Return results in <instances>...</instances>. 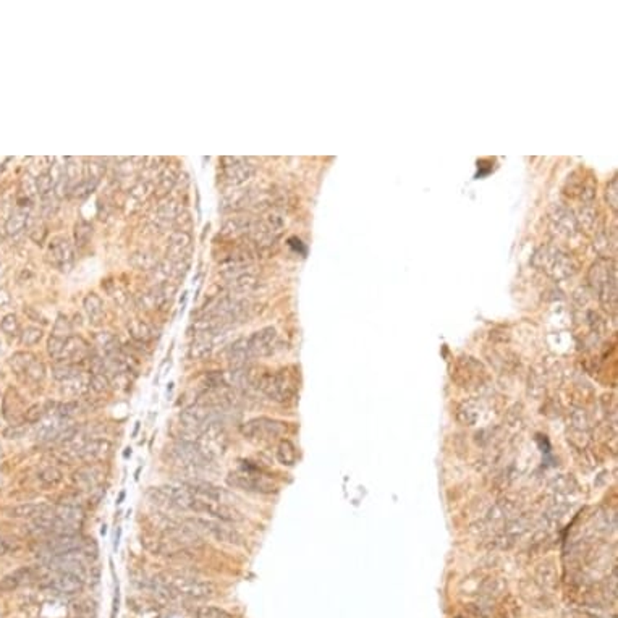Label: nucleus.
I'll use <instances>...</instances> for the list:
<instances>
[{
    "mask_svg": "<svg viewBox=\"0 0 618 618\" xmlns=\"http://www.w3.org/2000/svg\"><path fill=\"white\" fill-rule=\"evenodd\" d=\"M52 335L62 337V339H69V337H71V324L69 319L62 316V314L57 317V321H55Z\"/></svg>",
    "mask_w": 618,
    "mask_h": 618,
    "instance_id": "nucleus-46",
    "label": "nucleus"
},
{
    "mask_svg": "<svg viewBox=\"0 0 618 618\" xmlns=\"http://www.w3.org/2000/svg\"><path fill=\"white\" fill-rule=\"evenodd\" d=\"M49 510H52V507L47 503H21L10 508L7 515L15 520H33L39 515L47 513Z\"/></svg>",
    "mask_w": 618,
    "mask_h": 618,
    "instance_id": "nucleus-21",
    "label": "nucleus"
},
{
    "mask_svg": "<svg viewBox=\"0 0 618 618\" xmlns=\"http://www.w3.org/2000/svg\"><path fill=\"white\" fill-rule=\"evenodd\" d=\"M26 432V428L21 424H12L8 426L7 429L4 431V437L5 439H20V437H23Z\"/></svg>",
    "mask_w": 618,
    "mask_h": 618,
    "instance_id": "nucleus-48",
    "label": "nucleus"
},
{
    "mask_svg": "<svg viewBox=\"0 0 618 618\" xmlns=\"http://www.w3.org/2000/svg\"><path fill=\"white\" fill-rule=\"evenodd\" d=\"M33 578H35V573H33L30 566H23V569L8 573L7 576L0 580V593H12L15 589H18L21 584L33 580Z\"/></svg>",
    "mask_w": 618,
    "mask_h": 618,
    "instance_id": "nucleus-19",
    "label": "nucleus"
},
{
    "mask_svg": "<svg viewBox=\"0 0 618 618\" xmlns=\"http://www.w3.org/2000/svg\"><path fill=\"white\" fill-rule=\"evenodd\" d=\"M88 356H89V345H88V342L84 340V339H81V337L71 335L65 342L64 355H62L60 361L78 363V361H83V359H86Z\"/></svg>",
    "mask_w": 618,
    "mask_h": 618,
    "instance_id": "nucleus-16",
    "label": "nucleus"
},
{
    "mask_svg": "<svg viewBox=\"0 0 618 618\" xmlns=\"http://www.w3.org/2000/svg\"><path fill=\"white\" fill-rule=\"evenodd\" d=\"M84 547H86V541H83L80 535L52 536L44 544V552L39 555H64Z\"/></svg>",
    "mask_w": 618,
    "mask_h": 618,
    "instance_id": "nucleus-14",
    "label": "nucleus"
},
{
    "mask_svg": "<svg viewBox=\"0 0 618 618\" xmlns=\"http://www.w3.org/2000/svg\"><path fill=\"white\" fill-rule=\"evenodd\" d=\"M35 358L36 356L33 355V353L20 351V353H15V355L12 356V359H10V364H12V368L16 373V375H21V374H25L28 364H30Z\"/></svg>",
    "mask_w": 618,
    "mask_h": 618,
    "instance_id": "nucleus-36",
    "label": "nucleus"
},
{
    "mask_svg": "<svg viewBox=\"0 0 618 618\" xmlns=\"http://www.w3.org/2000/svg\"><path fill=\"white\" fill-rule=\"evenodd\" d=\"M65 342H66V339H62V337H55V335L49 337L47 353H49L50 358L55 359V361H60L62 359V355H64Z\"/></svg>",
    "mask_w": 618,
    "mask_h": 618,
    "instance_id": "nucleus-41",
    "label": "nucleus"
},
{
    "mask_svg": "<svg viewBox=\"0 0 618 618\" xmlns=\"http://www.w3.org/2000/svg\"><path fill=\"white\" fill-rule=\"evenodd\" d=\"M12 549H15V547L8 542V539H5L2 535H0V557L12 552Z\"/></svg>",
    "mask_w": 618,
    "mask_h": 618,
    "instance_id": "nucleus-50",
    "label": "nucleus"
},
{
    "mask_svg": "<svg viewBox=\"0 0 618 618\" xmlns=\"http://www.w3.org/2000/svg\"><path fill=\"white\" fill-rule=\"evenodd\" d=\"M64 385H65L64 387L65 393H70V395H73V397H78V395H83V393L89 389V380L84 382L80 375V378H75L69 382H64Z\"/></svg>",
    "mask_w": 618,
    "mask_h": 618,
    "instance_id": "nucleus-44",
    "label": "nucleus"
},
{
    "mask_svg": "<svg viewBox=\"0 0 618 618\" xmlns=\"http://www.w3.org/2000/svg\"><path fill=\"white\" fill-rule=\"evenodd\" d=\"M55 190V180L50 172H42L41 175L36 178V191L42 196L52 194Z\"/></svg>",
    "mask_w": 618,
    "mask_h": 618,
    "instance_id": "nucleus-35",
    "label": "nucleus"
},
{
    "mask_svg": "<svg viewBox=\"0 0 618 618\" xmlns=\"http://www.w3.org/2000/svg\"><path fill=\"white\" fill-rule=\"evenodd\" d=\"M130 262L134 269H139V271L154 272L161 261L154 251L143 250V251L134 252V255L130 257Z\"/></svg>",
    "mask_w": 618,
    "mask_h": 618,
    "instance_id": "nucleus-26",
    "label": "nucleus"
},
{
    "mask_svg": "<svg viewBox=\"0 0 618 618\" xmlns=\"http://www.w3.org/2000/svg\"><path fill=\"white\" fill-rule=\"evenodd\" d=\"M47 260L60 272H70L75 262V250L69 238L59 237L49 245Z\"/></svg>",
    "mask_w": 618,
    "mask_h": 618,
    "instance_id": "nucleus-8",
    "label": "nucleus"
},
{
    "mask_svg": "<svg viewBox=\"0 0 618 618\" xmlns=\"http://www.w3.org/2000/svg\"><path fill=\"white\" fill-rule=\"evenodd\" d=\"M93 237V226L86 221L76 222L75 226V240L78 246H84L89 243V240Z\"/></svg>",
    "mask_w": 618,
    "mask_h": 618,
    "instance_id": "nucleus-39",
    "label": "nucleus"
},
{
    "mask_svg": "<svg viewBox=\"0 0 618 618\" xmlns=\"http://www.w3.org/2000/svg\"><path fill=\"white\" fill-rule=\"evenodd\" d=\"M196 618H233L227 610L212 605H202L196 610Z\"/></svg>",
    "mask_w": 618,
    "mask_h": 618,
    "instance_id": "nucleus-45",
    "label": "nucleus"
},
{
    "mask_svg": "<svg viewBox=\"0 0 618 618\" xmlns=\"http://www.w3.org/2000/svg\"><path fill=\"white\" fill-rule=\"evenodd\" d=\"M123 499H125V492H120V496H119V500H117V503H122V502H123Z\"/></svg>",
    "mask_w": 618,
    "mask_h": 618,
    "instance_id": "nucleus-52",
    "label": "nucleus"
},
{
    "mask_svg": "<svg viewBox=\"0 0 618 618\" xmlns=\"http://www.w3.org/2000/svg\"><path fill=\"white\" fill-rule=\"evenodd\" d=\"M105 172V165L104 162H100L99 159H91L86 161V164L83 165V182L88 183L89 187L93 190H95L98 187V183L100 182V178H103Z\"/></svg>",
    "mask_w": 618,
    "mask_h": 618,
    "instance_id": "nucleus-27",
    "label": "nucleus"
},
{
    "mask_svg": "<svg viewBox=\"0 0 618 618\" xmlns=\"http://www.w3.org/2000/svg\"><path fill=\"white\" fill-rule=\"evenodd\" d=\"M95 345L105 359H120L123 356L119 339L110 332H100L95 335Z\"/></svg>",
    "mask_w": 618,
    "mask_h": 618,
    "instance_id": "nucleus-17",
    "label": "nucleus"
},
{
    "mask_svg": "<svg viewBox=\"0 0 618 618\" xmlns=\"http://www.w3.org/2000/svg\"><path fill=\"white\" fill-rule=\"evenodd\" d=\"M28 223V212L25 209H20L13 212L12 216L7 218V222H5V232L10 237H15V235H18L21 230L26 228Z\"/></svg>",
    "mask_w": 618,
    "mask_h": 618,
    "instance_id": "nucleus-30",
    "label": "nucleus"
},
{
    "mask_svg": "<svg viewBox=\"0 0 618 618\" xmlns=\"http://www.w3.org/2000/svg\"><path fill=\"white\" fill-rule=\"evenodd\" d=\"M180 173L177 170H173L172 167H165L164 170L159 173V178H157V187L154 188V193L157 198H165V196L170 193L178 182Z\"/></svg>",
    "mask_w": 618,
    "mask_h": 618,
    "instance_id": "nucleus-24",
    "label": "nucleus"
},
{
    "mask_svg": "<svg viewBox=\"0 0 618 618\" xmlns=\"http://www.w3.org/2000/svg\"><path fill=\"white\" fill-rule=\"evenodd\" d=\"M83 308L89 316V319H91V321H94V322H98L104 314V303H103V300H100V296L95 295V293L86 295V298H84V301H83Z\"/></svg>",
    "mask_w": 618,
    "mask_h": 618,
    "instance_id": "nucleus-29",
    "label": "nucleus"
},
{
    "mask_svg": "<svg viewBox=\"0 0 618 618\" xmlns=\"http://www.w3.org/2000/svg\"><path fill=\"white\" fill-rule=\"evenodd\" d=\"M130 453H132V448H127V452H125V453H123V457H125V458H127V457H128V455H130Z\"/></svg>",
    "mask_w": 618,
    "mask_h": 618,
    "instance_id": "nucleus-53",
    "label": "nucleus"
},
{
    "mask_svg": "<svg viewBox=\"0 0 618 618\" xmlns=\"http://www.w3.org/2000/svg\"><path fill=\"white\" fill-rule=\"evenodd\" d=\"M52 510H54V513L57 515V518H60L62 521H65V523L81 526L83 518H84V511L81 507H78V505L57 503V507L52 508Z\"/></svg>",
    "mask_w": 618,
    "mask_h": 618,
    "instance_id": "nucleus-25",
    "label": "nucleus"
},
{
    "mask_svg": "<svg viewBox=\"0 0 618 618\" xmlns=\"http://www.w3.org/2000/svg\"><path fill=\"white\" fill-rule=\"evenodd\" d=\"M172 593L180 597H187L193 600H202L214 597L217 588L214 583L207 580H199V578L180 575V573H168V575L161 576Z\"/></svg>",
    "mask_w": 618,
    "mask_h": 618,
    "instance_id": "nucleus-1",
    "label": "nucleus"
},
{
    "mask_svg": "<svg viewBox=\"0 0 618 618\" xmlns=\"http://www.w3.org/2000/svg\"><path fill=\"white\" fill-rule=\"evenodd\" d=\"M128 332H130L132 339L138 342V344H148L153 339V330L141 319H134V321L128 324Z\"/></svg>",
    "mask_w": 618,
    "mask_h": 618,
    "instance_id": "nucleus-28",
    "label": "nucleus"
},
{
    "mask_svg": "<svg viewBox=\"0 0 618 618\" xmlns=\"http://www.w3.org/2000/svg\"><path fill=\"white\" fill-rule=\"evenodd\" d=\"M46 235H47V228L44 226H39V227H35L33 230H30V237L35 240L36 243H42L44 238H46Z\"/></svg>",
    "mask_w": 618,
    "mask_h": 618,
    "instance_id": "nucleus-49",
    "label": "nucleus"
},
{
    "mask_svg": "<svg viewBox=\"0 0 618 618\" xmlns=\"http://www.w3.org/2000/svg\"><path fill=\"white\" fill-rule=\"evenodd\" d=\"M251 359L248 350V339H238L228 348V363L232 369H245Z\"/></svg>",
    "mask_w": 618,
    "mask_h": 618,
    "instance_id": "nucleus-18",
    "label": "nucleus"
},
{
    "mask_svg": "<svg viewBox=\"0 0 618 618\" xmlns=\"http://www.w3.org/2000/svg\"><path fill=\"white\" fill-rule=\"evenodd\" d=\"M25 375L33 382H41L44 378H46V364L39 361L37 358H35L30 364H28Z\"/></svg>",
    "mask_w": 618,
    "mask_h": 618,
    "instance_id": "nucleus-37",
    "label": "nucleus"
},
{
    "mask_svg": "<svg viewBox=\"0 0 618 618\" xmlns=\"http://www.w3.org/2000/svg\"><path fill=\"white\" fill-rule=\"evenodd\" d=\"M46 414H47L46 403H36V404H31L30 408L25 409L23 421L26 424H36V423H41Z\"/></svg>",
    "mask_w": 618,
    "mask_h": 618,
    "instance_id": "nucleus-34",
    "label": "nucleus"
},
{
    "mask_svg": "<svg viewBox=\"0 0 618 618\" xmlns=\"http://www.w3.org/2000/svg\"><path fill=\"white\" fill-rule=\"evenodd\" d=\"M0 329H2V332L5 335H20V321L18 317L15 316V314H7V316L2 317V321H0Z\"/></svg>",
    "mask_w": 618,
    "mask_h": 618,
    "instance_id": "nucleus-43",
    "label": "nucleus"
},
{
    "mask_svg": "<svg viewBox=\"0 0 618 618\" xmlns=\"http://www.w3.org/2000/svg\"><path fill=\"white\" fill-rule=\"evenodd\" d=\"M296 458H298V453H296V448H295L293 443H291L290 441H285V439L280 441L279 447H277L279 462L285 466H291V465L296 463Z\"/></svg>",
    "mask_w": 618,
    "mask_h": 618,
    "instance_id": "nucleus-32",
    "label": "nucleus"
},
{
    "mask_svg": "<svg viewBox=\"0 0 618 618\" xmlns=\"http://www.w3.org/2000/svg\"><path fill=\"white\" fill-rule=\"evenodd\" d=\"M83 374V368L78 363L55 361L52 366V378L59 382H69Z\"/></svg>",
    "mask_w": 618,
    "mask_h": 618,
    "instance_id": "nucleus-23",
    "label": "nucleus"
},
{
    "mask_svg": "<svg viewBox=\"0 0 618 618\" xmlns=\"http://www.w3.org/2000/svg\"><path fill=\"white\" fill-rule=\"evenodd\" d=\"M212 350H214V337L206 332H199L190 346V358L206 359L211 356Z\"/></svg>",
    "mask_w": 618,
    "mask_h": 618,
    "instance_id": "nucleus-22",
    "label": "nucleus"
},
{
    "mask_svg": "<svg viewBox=\"0 0 618 618\" xmlns=\"http://www.w3.org/2000/svg\"><path fill=\"white\" fill-rule=\"evenodd\" d=\"M187 526L191 527L194 532H198V535L202 532V535L214 537L218 542L235 544V546H241L243 544V536L235 527H232L228 523H223V521L190 518L187 520Z\"/></svg>",
    "mask_w": 618,
    "mask_h": 618,
    "instance_id": "nucleus-3",
    "label": "nucleus"
},
{
    "mask_svg": "<svg viewBox=\"0 0 618 618\" xmlns=\"http://www.w3.org/2000/svg\"><path fill=\"white\" fill-rule=\"evenodd\" d=\"M191 511L194 513H202L217 521H223V523H238L243 521V515L232 505H227L223 502H216V500H206L194 496V502L191 505Z\"/></svg>",
    "mask_w": 618,
    "mask_h": 618,
    "instance_id": "nucleus-7",
    "label": "nucleus"
},
{
    "mask_svg": "<svg viewBox=\"0 0 618 618\" xmlns=\"http://www.w3.org/2000/svg\"><path fill=\"white\" fill-rule=\"evenodd\" d=\"M191 251H193V237H191V233L175 230L168 238L167 260L173 262L191 261Z\"/></svg>",
    "mask_w": 618,
    "mask_h": 618,
    "instance_id": "nucleus-13",
    "label": "nucleus"
},
{
    "mask_svg": "<svg viewBox=\"0 0 618 618\" xmlns=\"http://www.w3.org/2000/svg\"><path fill=\"white\" fill-rule=\"evenodd\" d=\"M109 387L110 380L105 373H91V375H89V389H93L95 393L107 392Z\"/></svg>",
    "mask_w": 618,
    "mask_h": 618,
    "instance_id": "nucleus-40",
    "label": "nucleus"
},
{
    "mask_svg": "<svg viewBox=\"0 0 618 618\" xmlns=\"http://www.w3.org/2000/svg\"><path fill=\"white\" fill-rule=\"evenodd\" d=\"M168 457L185 471H199L209 465V460L202 455L194 442L177 441L168 448Z\"/></svg>",
    "mask_w": 618,
    "mask_h": 618,
    "instance_id": "nucleus-5",
    "label": "nucleus"
},
{
    "mask_svg": "<svg viewBox=\"0 0 618 618\" xmlns=\"http://www.w3.org/2000/svg\"><path fill=\"white\" fill-rule=\"evenodd\" d=\"M277 345V332L274 327H264L248 339V350L251 358H264L272 355Z\"/></svg>",
    "mask_w": 618,
    "mask_h": 618,
    "instance_id": "nucleus-9",
    "label": "nucleus"
},
{
    "mask_svg": "<svg viewBox=\"0 0 618 618\" xmlns=\"http://www.w3.org/2000/svg\"><path fill=\"white\" fill-rule=\"evenodd\" d=\"M2 412L4 416L7 418L8 421H16L20 416L23 418V400H21V397L18 395V392L15 389H8L7 393H5L4 402H2Z\"/></svg>",
    "mask_w": 618,
    "mask_h": 618,
    "instance_id": "nucleus-20",
    "label": "nucleus"
},
{
    "mask_svg": "<svg viewBox=\"0 0 618 618\" xmlns=\"http://www.w3.org/2000/svg\"><path fill=\"white\" fill-rule=\"evenodd\" d=\"M146 159L144 157H130V159H123L119 165H117V170H119L122 175H132L139 168L144 167Z\"/></svg>",
    "mask_w": 618,
    "mask_h": 618,
    "instance_id": "nucleus-38",
    "label": "nucleus"
},
{
    "mask_svg": "<svg viewBox=\"0 0 618 618\" xmlns=\"http://www.w3.org/2000/svg\"><path fill=\"white\" fill-rule=\"evenodd\" d=\"M37 481L42 487H57L64 481V473L59 468H55V466H49V468H44L37 474Z\"/></svg>",
    "mask_w": 618,
    "mask_h": 618,
    "instance_id": "nucleus-31",
    "label": "nucleus"
},
{
    "mask_svg": "<svg viewBox=\"0 0 618 618\" xmlns=\"http://www.w3.org/2000/svg\"><path fill=\"white\" fill-rule=\"evenodd\" d=\"M227 484L230 487L248 492L271 494L277 491V484L272 479H269L267 476H264L261 471H257L255 466H246L243 470L230 473L227 476Z\"/></svg>",
    "mask_w": 618,
    "mask_h": 618,
    "instance_id": "nucleus-2",
    "label": "nucleus"
},
{
    "mask_svg": "<svg viewBox=\"0 0 618 618\" xmlns=\"http://www.w3.org/2000/svg\"><path fill=\"white\" fill-rule=\"evenodd\" d=\"M183 212V206L175 199H168L157 207L154 216V227L159 232H164L168 227H173L175 218Z\"/></svg>",
    "mask_w": 618,
    "mask_h": 618,
    "instance_id": "nucleus-15",
    "label": "nucleus"
},
{
    "mask_svg": "<svg viewBox=\"0 0 618 618\" xmlns=\"http://www.w3.org/2000/svg\"><path fill=\"white\" fill-rule=\"evenodd\" d=\"M286 424L271 418H256L241 426V434L252 442H271L282 436Z\"/></svg>",
    "mask_w": 618,
    "mask_h": 618,
    "instance_id": "nucleus-6",
    "label": "nucleus"
},
{
    "mask_svg": "<svg viewBox=\"0 0 618 618\" xmlns=\"http://www.w3.org/2000/svg\"><path fill=\"white\" fill-rule=\"evenodd\" d=\"M223 177L233 185H241L255 175V167L243 157H223Z\"/></svg>",
    "mask_w": 618,
    "mask_h": 618,
    "instance_id": "nucleus-12",
    "label": "nucleus"
},
{
    "mask_svg": "<svg viewBox=\"0 0 618 618\" xmlns=\"http://www.w3.org/2000/svg\"><path fill=\"white\" fill-rule=\"evenodd\" d=\"M47 588L54 594L59 595H75L84 589V581L80 576L71 575V573H57L52 571V575L47 578Z\"/></svg>",
    "mask_w": 618,
    "mask_h": 618,
    "instance_id": "nucleus-11",
    "label": "nucleus"
},
{
    "mask_svg": "<svg viewBox=\"0 0 618 618\" xmlns=\"http://www.w3.org/2000/svg\"><path fill=\"white\" fill-rule=\"evenodd\" d=\"M104 479V471L98 463H86L81 468H78L71 476V484L78 491H94L100 486Z\"/></svg>",
    "mask_w": 618,
    "mask_h": 618,
    "instance_id": "nucleus-10",
    "label": "nucleus"
},
{
    "mask_svg": "<svg viewBox=\"0 0 618 618\" xmlns=\"http://www.w3.org/2000/svg\"><path fill=\"white\" fill-rule=\"evenodd\" d=\"M191 226H193V221H191V216L187 211H183L182 214L175 218V222H173V227L180 230V232H190Z\"/></svg>",
    "mask_w": 618,
    "mask_h": 618,
    "instance_id": "nucleus-47",
    "label": "nucleus"
},
{
    "mask_svg": "<svg viewBox=\"0 0 618 618\" xmlns=\"http://www.w3.org/2000/svg\"><path fill=\"white\" fill-rule=\"evenodd\" d=\"M41 339H42V330L39 327H33V325H30V327H26L20 332V342L21 345L25 346L36 345L39 344V340Z\"/></svg>",
    "mask_w": 618,
    "mask_h": 618,
    "instance_id": "nucleus-42",
    "label": "nucleus"
},
{
    "mask_svg": "<svg viewBox=\"0 0 618 618\" xmlns=\"http://www.w3.org/2000/svg\"><path fill=\"white\" fill-rule=\"evenodd\" d=\"M153 191H154L153 180L143 178V180H139V182L132 188L130 196H132V199H134L136 202H143V201L148 199V196L153 193Z\"/></svg>",
    "mask_w": 618,
    "mask_h": 618,
    "instance_id": "nucleus-33",
    "label": "nucleus"
},
{
    "mask_svg": "<svg viewBox=\"0 0 618 618\" xmlns=\"http://www.w3.org/2000/svg\"><path fill=\"white\" fill-rule=\"evenodd\" d=\"M120 535H122V530H120V527H119V530H117V535H115V544H114V546H115V549H117V547H119V542H120Z\"/></svg>",
    "mask_w": 618,
    "mask_h": 618,
    "instance_id": "nucleus-51",
    "label": "nucleus"
},
{
    "mask_svg": "<svg viewBox=\"0 0 618 618\" xmlns=\"http://www.w3.org/2000/svg\"><path fill=\"white\" fill-rule=\"evenodd\" d=\"M256 387L264 393V395L279 403L288 402L295 393L293 380L288 378V374H286L285 371L262 374L260 380H257Z\"/></svg>",
    "mask_w": 618,
    "mask_h": 618,
    "instance_id": "nucleus-4",
    "label": "nucleus"
}]
</instances>
